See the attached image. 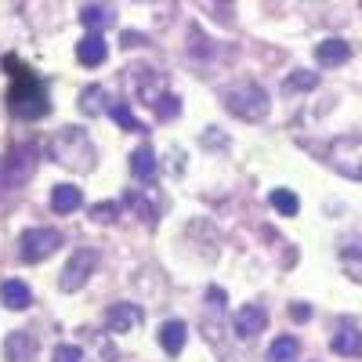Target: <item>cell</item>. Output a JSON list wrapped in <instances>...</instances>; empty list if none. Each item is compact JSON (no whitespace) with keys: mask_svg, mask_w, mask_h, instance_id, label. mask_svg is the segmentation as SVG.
<instances>
[{"mask_svg":"<svg viewBox=\"0 0 362 362\" xmlns=\"http://www.w3.org/2000/svg\"><path fill=\"white\" fill-rule=\"evenodd\" d=\"M196 4L203 11H210L218 22H232V4H235V0H196Z\"/></svg>","mask_w":362,"mask_h":362,"instance_id":"cell-27","label":"cell"},{"mask_svg":"<svg viewBox=\"0 0 362 362\" xmlns=\"http://www.w3.org/2000/svg\"><path fill=\"white\" fill-rule=\"evenodd\" d=\"M95 264H98V254H95V250H76V254L66 261V268H62V279H58V286H62L66 293H76V290H83V283L90 279V272H95Z\"/></svg>","mask_w":362,"mask_h":362,"instance_id":"cell-7","label":"cell"},{"mask_svg":"<svg viewBox=\"0 0 362 362\" xmlns=\"http://www.w3.org/2000/svg\"><path fill=\"white\" fill-rule=\"evenodd\" d=\"M37 170V145H15L11 153L4 156V167H0V177H4V185H25L29 177Z\"/></svg>","mask_w":362,"mask_h":362,"instance_id":"cell-6","label":"cell"},{"mask_svg":"<svg viewBox=\"0 0 362 362\" xmlns=\"http://www.w3.org/2000/svg\"><path fill=\"white\" fill-rule=\"evenodd\" d=\"M54 362H83V351L76 344H58L54 348Z\"/></svg>","mask_w":362,"mask_h":362,"instance_id":"cell-30","label":"cell"},{"mask_svg":"<svg viewBox=\"0 0 362 362\" xmlns=\"http://www.w3.org/2000/svg\"><path fill=\"white\" fill-rule=\"evenodd\" d=\"M148 109L156 112V119H174V116L181 112V98H174L170 90H163V95H160L153 105H148Z\"/></svg>","mask_w":362,"mask_h":362,"instance_id":"cell-26","label":"cell"},{"mask_svg":"<svg viewBox=\"0 0 362 362\" xmlns=\"http://www.w3.org/2000/svg\"><path fill=\"white\" fill-rule=\"evenodd\" d=\"M47 153H51L54 163H62L76 174H87L90 167H95V145H90L87 131H80V127H62L51 138Z\"/></svg>","mask_w":362,"mask_h":362,"instance_id":"cell-1","label":"cell"},{"mask_svg":"<svg viewBox=\"0 0 362 362\" xmlns=\"http://www.w3.org/2000/svg\"><path fill=\"white\" fill-rule=\"evenodd\" d=\"M131 174H134V181H141V185H153L156 181V153H153V145H138L131 153Z\"/></svg>","mask_w":362,"mask_h":362,"instance_id":"cell-13","label":"cell"},{"mask_svg":"<svg viewBox=\"0 0 362 362\" xmlns=\"http://www.w3.org/2000/svg\"><path fill=\"white\" fill-rule=\"evenodd\" d=\"M105 112L112 116V124H119L124 131H134V134H141V131H145V124L131 112V105H127V102H109V105H105Z\"/></svg>","mask_w":362,"mask_h":362,"instance_id":"cell-21","label":"cell"},{"mask_svg":"<svg viewBox=\"0 0 362 362\" xmlns=\"http://www.w3.org/2000/svg\"><path fill=\"white\" fill-rule=\"evenodd\" d=\"M221 102H225V109H228L232 116L250 119V124L268 116V90H264L261 83H254V80H243V83L225 87V90H221Z\"/></svg>","mask_w":362,"mask_h":362,"instance_id":"cell-3","label":"cell"},{"mask_svg":"<svg viewBox=\"0 0 362 362\" xmlns=\"http://www.w3.org/2000/svg\"><path fill=\"white\" fill-rule=\"evenodd\" d=\"M134 4H156V0H134Z\"/></svg>","mask_w":362,"mask_h":362,"instance_id":"cell-32","label":"cell"},{"mask_svg":"<svg viewBox=\"0 0 362 362\" xmlns=\"http://www.w3.org/2000/svg\"><path fill=\"white\" fill-rule=\"evenodd\" d=\"M37 355V341L33 334H25V329H15V334L4 337V358L8 362H33Z\"/></svg>","mask_w":362,"mask_h":362,"instance_id":"cell-9","label":"cell"},{"mask_svg":"<svg viewBox=\"0 0 362 362\" xmlns=\"http://www.w3.org/2000/svg\"><path fill=\"white\" fill-rule=\"evenodd\" d=\"M315 87H319V73H308V69H297L293 76L283 80L286 95H297V90H315Z\"/></svg>","mask_w":362,"mask_h":362,"instance_id":"cell-24","label":"cell"},{"mask_svg":"<svg viewBox=\"0 0 362 362\" xmlns=\"http://www.w3.org/2000/svg\"><path fill=\"white\" fill-rule=\"evenodd\" d=\"M80 203H83V196H80L76 185H54V192H51L54 214H73V210H80Z\"/></svg>","mask_w":362,"mask_h":362,"instance_id":"cell-18","label":"cell"},{"mask_svg":"<svg viewBox=\"0 0 362 362\" xmlns=\"http://www.w3.org/2000/svg\"><path fill=\"white\" fill-rule=\"evenodd\" d=\"M80 112L83 116H102L105 112V87H98V83L83 87L80 90Z\"/></svg>","mask_w":362,"mask_h":362,"instance_id":"cell-22","label":"cell"},{"mask_svg":"<svg viewBox=\"0 0 362 362\" xmlns=\"http://www.w3.org/2000/svg\"><path fill=\"white\" fill-rule=\"evenodd\" d=\"M18 247H22L18 257L25 264H40V261H47L58 247H62V232L58 228H29V232H22Z\"/></svg>","mask_w":362,"mask_h":362,"instance_id":"cell-5","label":"cell"},{"mask_svg":"<svg viewBox=\"0 0 362 362\" xmlns=\"http://www.w3.org/2000/svg\"><path fill=\"white\" fill-rule=\"evenodd\" d=\"M109 58V44L102 33H87L80 44H76V62L80 66H102Z\"/></svg>","mask_w":362,"mask_h":362,"instance_id":"cell-11","label":"cell"},{"mask_svg":"<svg viewBox=\"0 0 362 362\" xmlns=\"http://www.w3.org/2000/svg\"><path fill=\"white\" fill-rule=\"evenodd\" d=\"M264 326H268V312L261 305H243V308L235 312V334L243 337V341L264 334Z\"/></svg>","mask_w":362,"mask_h":362,"instance_id":"cell-8","label":"cell"},{"mask_svg":"<svg viewBox=\"0 0 362 362\" xmlns=\"http://www.w3.org/2000/svg\"><path fill=\"white\" fill-rule=\"evenodd\" d=\"M80 22L90 29V33H102V29H109L116 18H112V8H109V4H87V8L80 11Z\"/></svg>","mask_w":362,"mask_h":362,"instance_id":"cell-20","label":"cell"},{"mask_svg":"<svg viewBox=\"0 0 362 362\" xmlns=\"http://www.w3.org/2000/svg\"><path fill=\"white\" fill-rule=\"evenodd\" d=\"M8 109L11 116L18 119H44L51 112V102H47V90L40 80H33L29 73H15V83L8 90Z\"/></svg>","mask_w":362,"mask_h":362,"instance_id":"cell-2","label":"cell"},{"mask_svg":"<svg viewBox=\"0 0 362 362\" xmlns=\"http://www.w3.org/2000/svg\"><path fill=\"white\" fill-rule=\"evenodd\" d=\"M297 351H300L297 337H276V341H272V348H268V362H293Z\"/></svg>","mask_w":362,"mask_h":362,"instance_id":"cell-23","label":"cell"},{"mask_svg":"<svg viewBox=\"0 0 362 362\" xmlns=\"http://www.w3.org/2000/svg\"><path fill=\"white\" fill-rule=\"evenodd\" d=\"M141 322V308L138 305H112L105 312V329L109 334H127V329H134Z\"/></svg>","mask_w":362,"mask_h":362,"instance_id":"cell-10","label":"cell"},{"mask_svg":"<svg viewBox=\"0 0 362 362\" xmlns=\"http://www.w3.org/2000/svg\"><path fill=\"white\" fill-rule=\"evenodd\" d=\"M124 203H127V206H134L145 221H156V206H153V203H145V199H141V192H127V199H124Z\"/></svg>","mask_w":362,"mask_h":362,"instance_id":"cell-28","label":"cell"},{"mask_svg":"<svg viewBox=\"0 0 362 362\" xmlns=\"http://www.w3.org/2000/svg\"><path fill=\"white\" fill-rule=\"evenodd\" d=\"M185 341H189V326L181 322V319H167V322L160 326V348H163L167 355H181Z\"/></svg>","mask_w":362,"mask_h":362,"instance_id":"cell-15","label":"cell"},{"mask_svg":"<svg viewBox=\"0 0 362 362\" xmlns=\"http://www.w3.org/2000/svg\"><path fill=\"white\" fill-rule=\"evenodd\" d=\"M351 58V44L348 40H337V37H329V40H322L319 47H315V62L319 66H344Z\"/></svg>","mask_w":362,"mask_h":362,"instance_id":"cell-14","label":"cell"},{"mask_svg":"<svg viewBox=\"0 0 362 362\" xmlns=\"http://www.w3.org/2000/svg\"><path fill=\"white\" fill-rule=\"evenodd\" d=\"M268 199H272V206H276L283 218H293L297 210H300V199H297V196H293L290 189H276V192H272Z\"/></svg>","mask_w":362,"mask_h":362,"instance_id":"cell-25","label":"cell"},{"mask_svg":"<svg viewBox=\"0 0 362 362\" xmlns=\"http://www.w3.org/2000/svg\"><path fill=\"white\" fill-rule=\"evenodd\" d=\"M337 257H341V264H344V272H348L351 279H362V235L344 239L341 250H337Z\"/></svg>","mask_w":362,"mask_h":362,"instance_id":"cell-17","label":"cell"},{"mask_svg":"<svg viewBox=\"0 0 362 362\" xmlns=\"http://www.w3.org/2000/svg\"><path fill=\"white\" fill-rule=\"evenodd\" d=\"M326 160H329V167L341 170L344 177L362 181V138H355V134L334 138V145L326 148Z\"/></svg>","mask_w":362,"mask_h":362,"instance_id":"cell-4","label":"cell"},{"mask_svg":"<svg viewBox=\"0 0 362 362\" xmlns=\"http://www.w3.org/2000/svg\"><path fill=\"white\" fill-rule=\"evenodd\" d=\"M329 348H334L337 355H362V334L355 326H341L337 334H334V341H329Z\"/></svg>","mask_w":362,"mask_h":362,"instance_id":"cell-19","label":"cell"},{"mask_svg":"<svg viewBox=\"0 0 362 362\" xmlns=\"http://www.w3.org/2000/svg\"><path fill=\"white\" fill-rule=\"evenodd\" d=\"M0 300H4V308H11V312H25L33 293H29V286L22 279H4L0 283Z\"/></svg>","mask_w":362,"mask_h":362,"instance_id":"cell-16","label":"cell"},{"mask_svg":"<svg viewBox=\"0 0 362 362\" xmlns=\"http://www.w3.org/2000/svg\"><path fill=\"white\" fill-rule=\"evenodd\" d=\"M290 319H297V322H308V319H312V308H308V305H293V308H290Z\"/></svg>","mask_w":362,"mask_h":362,"instance_id":"cell-31","label":"cell"},{"mask_svg":"<svg viewBox=\"0 0 362 362\" xmlns=\"http://www.w3.org/2000/svg\"><path fill=\"white\" fill-rule=\"evenodd\" d=\"M90 218L95 221H116L119 218V203H95L90 206Z\"/></svg>","mask_w":362,"mask_h":362,"instance_id":"cell-29","label":"cell"},{"mask_svg":"<svg viewBox=\"0 0 362 362\" xmlns=\"http://www.w3.org/2000/svg\"><path fill=\"white\" fill-rule=\"evenodd\" d=\"M134 73V83H138V95H141V102L145 105H153L163 90H167V80H163V73H156V69H131Z\"/></svg>","mask_w":362,"mask_h":362,"instance_id":"cell-12","label":"cell"}]
</instances>
